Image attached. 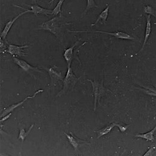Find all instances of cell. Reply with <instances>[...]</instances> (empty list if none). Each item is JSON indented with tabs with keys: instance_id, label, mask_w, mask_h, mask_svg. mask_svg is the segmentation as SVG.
<instances>
[{
	"instance_id": "obj_1",
	"label": "cell",
	"mask_w": 156,
	"mask_h": 156,
	"mask_svg": "<svg viewBox=\"0 0 156 156\" xmlns=\"http://www.w3.org/2000/svg\"><path fill=\"white\" fill-rule=\"evenodd\" d=\"M60 20V17L56 16L52 19L42 23L36 30L48 31L56 36L58 39H59L61 35L62 28Z\"/></svg>"
},
{
	"instance_id": "obj_2",
	"label": "cell",
	"mask_w": 156,
	"mask_h": 156,
	"mask_svg": "<svg viewBox=\"0 0 156 156\" xmlns=\"http://www.w3.org/2000/svg\"><path fill=\"white\" fill-rule=\"evenodd\" d=\"M79 80V79L73 73L71 67H69L66 76L63 80L62 89L58 93L57 97H61L68 91L72 90Z\"/></svg>"
},
{
	"instance_id": "obj_3",
	"label": "cell",
	"mask_w": 156,
	"mask_h": 156,
	"mask_svg": "<svg viewBox=\"0 0 156 156\" xmlns=\"http://www.w3.org/2000/svg\"><path fill=\"white\" fill-rule=\"evenodd\" d=\"M87 81H89L91 83L93 88V93L94 95V111L95 112L97 108V105L99 104L100 105V100L101 98L106 93L107 91H110L109 90L106 89L103 86V81L101 80L100 82L97 80H92L91 79H87Z\"/></svg>"
},
{
	"instance_id": "obj_4",
	"label": "cell",
	"mask_w": 156,
	"mask_h": 156,
	"mask_svg": "<svg viewBox=\"0 0 156 156\" xmlns=\"http://www.w3.org/2000/svg\"><path fill=\"white\" fill-rule=\"evenodd\" d=\"M70 33H101L103 34L110 35L116 37L117 39H123V40H134L135 38L131 36L129 34L122 32V31H115V32H106V31H69Z\"/></svg>"
},
{
	"instance_id": "obj_5",
	"label": "cell",
	"mask_w": 156,
	"mask_h": 156,
	"mask_svg": "<svg viewBox=\"0 0 156 156\" xmlns=\"http://www.w3.org/2000/svg\"><path fill=\"white\" fill-rule=\"evenodd\" d=\"M44 70H46L49 75L50 79H51V83L49 84L50 87H52L56 85L57 82L58 80H62L63 76L62 73L59 71L57 66H53L50 67L49 68L48 67H43Z\"/></svg>"
},
{
	"instance_id": "obj_6",
	"label": "cell",
	"mask_w": 156,
	"mask_h": 156,
	"mask_svg": "<svg viewBox=\"0 0 156 156\" xmlns=\"http://www.w3.org/2000/svg\"><path fill=\"white\" fill-rule=\"evenodd\" d=\"M13 6L16 7H18V8H20V9H23V10H25V11H23V12H22V13L18 14L16 17H15L14 18H13V19H12L10 20H9V21L6 23V25H5V27H4V30H2V31L1 33V37L2 39H4V40L6 39V37H7V36L9 32L10 31L11 28H12V26L13 25L14 23H15L17 20H18L21 16H22V15H25V14H26V13H29L28 9H24L23 7H21V6H20V5H18L14 4Z\"/></svg>"
},
{
	"instance_id": "obj_7",
	"label": "cell",
	"mask_w": 156,
	"mask_h": 156,
	"mask_svg": "<svg viewBox=\"0 0 156 156\" xmlns=\"http://www.w3.org/2000/svg\"><path fill=\"white\" fill-rule=\"evenodd\" d=\"M43 92V90H39L38 91H37L33 96H27V98H25L24 100H23L22 101H20L18 103H16V104H14V105H10V106L7 107V108L4 109L3 111H2V112L1 113V118H2L3 117H4L5 115L9 114V113H11L12 112H13L16 108L20 107V106H22L26 101H27L28 99H31V98H34L37 94H38L40 93H42Z\"/></svg>"
},
{
	"instance_id": "obj_8",
	"label": "cell",
	"mask_w": 156,
	"mask_h": 156,
	"mask_svg": "<svg viewBox=\"0 0 156 156\" xmlns=\"http://www.w3.org/2000/svg\"><path fill=\"white\" fill-rule=\"evenodd\" d=\"M25 5H27L30 8V9H28L29 13H33L36 16H37L39 15H44L47 16H48L49 15H52V10L43 8L37 4H25Z\"/></svg>"
},
{
	"instance_id": "obj_9",
	"label": "cell",
	"mask_w": 156,
	"mask_h": 156,
	"mask_svg": "<svg viewBox=\"0 0 156 156\" xmlns=\"http://www.w3.org/2000/svg\"><path fill=\"white\" fill-rule=\"evenodd\" d=\"M13 61L15 64L19 66L23 70L27 72H28V73L31 72H39V73L41 72L40 70H39L37 67H36L30 65L26 61L23 59L16 58L14 56L13 57Z\"/></svg>"
},
{
	"instance_id": "obj_10",
	"label": "cell",
	"mask_w": 156,
	"mask_h": 156,
	"mask_svg": "<svg viewBox=\"0 0 156 156\" xmlns=\"http://www.w3.org/2000/svg\"><path fill=\"white\" fill-rule=\"evenodd\" d=\"M28 47H30V45L28 44L23 46H18L13 44H9L7 50L6 51L12 55L22 57L26 55L23 50Z\"/></svg>"
},
{
	"instance_id": "obj_11",
	"label": "cell",
	"mask_w": 156,
	"mask_h": 156,
	"mask_svg": "<svg viewBox=\"0 0 156 156\" xmlns=\"http://www.w3.org/2000/svg\"><path fill=\"white\" fill-rule=\"evenodd\" d=\"M64 134L66 135V136L67 137L69 142L73 146V147L74 148V149L76 151H78V149L80 145L88 144V142L79 139L77 137L74 136V135L71 132L70 133V134H67L66 133H64Z\"/></svg>"
},
{
	"instance_id": "obj_12",
	"label": "cell",
	"mask_w": 156,
	"mask_h": 156,
	"mask_svg": "<svg viewBox=\"0 0 156 156\" xmlns=\"http://www.w3.org/2000/svg\"><path fill=\"white\" fill-rule=\"evenodd\" d=\"M146 20H147V22H146V28H145V37H144V43H143V45L141 48V49H140V51L138 52V53L140 52L141 51H142L147 43V41L148 40V38L151 34V16L148 15L146 16Z\"/></svg>"
},
{
	"instance_id": "obj_13",
	"label": "cell",
	"mask_w": 156,
	"mask_h": 156,
	"mask_svg": "<svg viewBox=\"0 0 156 156\" xmlns=\"http://www.w3.org/2000/svg\"><path fill=\"white\" fill-rule=\"evenodd\" d=\"M79 40H78L77 41H76L72 46H70V48H69L68 49H66L64 51V58L65 59L67 64V67H70L71 66V63L73 59V51H74V48H75V46L77 45L78 42L79 41Z\"/></svg>"
},
{
	"instance_id": "obj_14",
	"label": "cell",
	"mask_w": 156,
	"mask_h": 156,
	"mask_svg": "<svg viewBox=\"0 0 156 156\" xmlns=\"http://www.w3.org/2000/svg\"><path fill=\"white\" fill-rule=\"evenodd\" d=\"M109 7H110V5L108 4L107 5V7L106 8L103 10L101 13L99 15V16H98V19L96 20V22L94 23H93L91 26H94L96 25L98 22H100L101 24H104L107 21V18L108 17V15H109Z\"/></svg>"
},
{
	"instance_id": "obj_15",
	"label": "cell",
	"mask_w": 156,
	"mask_h": 156,
	"mask_svg": "<svg viewBox=\"0 0 156 156\" xmlns=\"http://www.w3.org/2000/svg\"><path fill=\"white\" fill-rule=\"evenodd\" d=\"M156 131V126L150 132L145 133H138L135 135V136L142 138L144 139H145L147 140H150L151 142H153L154 140V133Z\"/></svg>"
},
{
	"instance_id": "obj_16",
	"label": "cell",
	"mask_w": 156,
	"mask_h": 156,
	"mask_svg": "<svg viewBox=\"0 0 156 156\" xmlns=\"http://www.w3.org/2000/svg\"><path fill=\"white\" fill-rule=\"evenodd\" d=\"M116 126V122H114V123H111L106 126H105V127L98 130V131H96V132L98 133V137L97 139H98L100 137H101L103 136H105L107 134H108L109 133H110V132L112 130V129Z\"/></svg>"
},
{
	"instance_id": "obj_17",
	"label": "cell",
	"mask_w": 156,
	"mask_h": 156,
	"mask_svg": "<svg viewBox=\"0 0 156 156\" xmlns=\"http://www.w3.org/2000/svg\"><path fill=\"white\" fill-rule=\"evenodd\" d=\"M34 126V124H32V125L30 127V128H29V129H28V131H25V130L23 128L20 129V134H19V136H18V140H19V139H21V140H22V142H23V141H24V140L25 139V138L28 136V135H29V133H30V132L31 131V130H33Z\"/></svg>"
},
{
	"instance_id": "obj_18",
	"label": "cell",
	"mask_w": 156,
	"mask_h": 156,
	"mask_svg": "<svg viewBox=\"0 0 156 156\" xmlns=\"http://www.w3.org/2000/svg\"><path fill=\"white\" fill-rule=\"evenodd\" d=\"M87 6H86V8H85L83 13H82V16H85L87 14V13L89 10H90L91 9L98 7V5L96 4V3L94 0H87Z\"/></svg>"
},
{
	"instance_id": "obj_19",
	"label": "cell",
	"mask_w": 156,
	"mask_h": 156,
	"mask_svg": "<svg viewBox=\"0 0 156 156\" xmlns=\"http://www.w3.org/2000/svg\"><path fill=\"white\" fill-rule=\"evenodd\" d=\"M65 0H59L58 2L57 3L55 7L52 10V15L57 16L59 13L61 12V7L62 5V4Z\"/></svg>"
},
{
	"instance_id": "obj_20",
	"label": "cell",
	"mask_w": 156,
	"mask_h": 156,
	"mask_svg": "<svg viewBox=\"0 0 156 156\" xmlns=\"http://www.w3.org/2000/svg\"><path fill=\"white\" fill-rule=\"evenodd\" d=\"M144 11L145 13L149 15L150 16H153L154 18H156V12L153 9V8L151 6H150L149 5H145L144 7Z\"/></svg>"
},
{
	"instance_id": "obj_21",
	"label": "cell",
	"mask_w": 156,
	"mask_h": 156,
	"mask_svg": "<svg viewBox=\"0 0 156 156\" xmlns=\"http://www.w3.org/2000/svg\"><path fill=\"white\" fill-rule=\"evenodd\" d=\"M144 88H145L144 89H142V88H138V89L140 90L144 93H145V94H147L149 96L156 97V90L151 88H148V87H144Z\"/></svg>"
},
{
	"instance_id": "obj_22",
	"label": "cell",
	"mask_w": 156,
	"mask_h": 156,
	"mask_svg": "<svg viewBox=\"0 0 156 156\" xmlns=\"http://www.w3.org/2000/svg\"><path fill=\"white\" fill-rule=\"evenodd\" d=\"M116 126L119 128V130L121 132L123 133V132H125L127 130V129L129 128L130 125H127L126 124L121 123V122H118V123L116 122Z\"/></svg>"
},
{
	"instance_id": "obj_23",
	"label": "cell",
	"mask_w": 156,
	"mask_h": 156,
	"mask_svg": "<svg viewBox=\"0 0 156 156\" xmlns=\"http://www.w3.org/2000/svg\"><path fill=\"white\" fill-rule=\"evenodd\" d=\"M156 149V147L155 146H152L150 148H149L148 150L145 153V154H144V156H151L153 155L154 150Z\"/></svg>"
},
{
	"instance_id": "obj_24",
	"label": "cell",
	"mask_w": 156,
	"mask_h": 156,
	"mask_svg": "<svg viewBox=\"0 0 156 156\" xmlns=\"http://www.w3.org/2000/svg\"><path fill=\"white\" fill-rule=\"evenodd\" d=\"M12 115V112L11 113H9V114H7V115H5L4 117H2V118H1V121H0V122H1V123H2V122H4V121H5V120H7V119H8L10 116Z\"/></svg>"
},
{
	"instance_id": "obj_25",
	"label": "cell",
	"mask_w": 156,
	"mask_h": 156,
	"mask_svg": "<svg viewBox=\"0 0 156 156\" xmlns=\"http://www.w3.org/2000/svg\"><path fill=\"white\" fill-rule=\"evenodd\" d=\"M39 1V0H33V1Z\"/></svg>"
},
{
	"instance_id": "obj_26",
	"label": "cell",
	"mask_w": 156,
	"mask_h": 156,
	"mask_svg": "<svg viewBox=\"0 0 156 156\" xmlns=\"http://www.w3.org/2000/svg\"><path fill=\"white\" fill-rule=\"evenodd\" d=\"M115 1H117V2H118V1H117V0H115Z\"/></svg>"
}]
</instances>
